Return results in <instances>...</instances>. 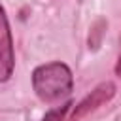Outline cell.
I'll return each mask as SVG.
<instances>
[{
    "label": "cell",
    "mask_w": 121,
    "mask_h": 121,
    "mask_svg": "<svg viewBox=\"0 0 121 121\" xmlns=\"http://www.w3.org/2000/svg\"><path fill=\"white\" fill-rule=\"evenodd\" d=\"M74 87L72 70L64 62H47L32 72V89L43 102H59Z\"/></svg>",
    "instance_id": "cell-1"
},
{
    "label": "cell",
    "mask_w": 121,
    "mask_h": 121,
    "mask_svg": "<svg viewBox=\"0 0 121 121\" xmlns=\"http://www.w3.org/2000/svg\"><path fill=\"white\" fill-rule=\"evenodd\" d=\"M15 68V53H13V38L8 23V15L0 4V81H8Z\"/></svg>",
    "instance_id": "cell-2"
},
{
    "label": "cell",
    "mask_w": 121,
    "mask_h": 121,
    "mask_svg": "<svg viewBox=\"0 0 121 121\" xmlns=\"http://www.w3.org/2000/svg\"><path fill=\"white\" fill-rule=\"evenodd\" d=\"M113 95H115V85H113L112 81L100 83L98 87H95V89L91 91V95H87V96L76 106V110L72 112L70 121H79V119H83L85 115H89L91 112H95L98 106L110 102V100L113 98Z\"/></svg>",
    "instance_id": "cell-3"
},
{
    "label": "cell",
    "mask_w": 121,
    "mask_h": 121,
    "mask_svg": "<svg viewBox=\"0 0 121 121\" xmlns=\"http://www.w3.org/2000/svg\"><path fill=\"white\" fill-rule=\"evenodd\" d=\"M70 106H72L70 102H64V104H60V106H57V108L49 110V112L43 115V119H42V121H62Z\"/></svg>",
    "instance_id": "cell-4"
},
{
    "label": "cell",
    "mask_w": 121,
    "mask_h": 121,
    "mask_svg": "<svg viewBox=\"0 0 121 121\" xmlns=\"http://www.w3.org/2000/svg\"><path fill=\"white\" fill-rule=\"evenodd\" d=\"M115 74H117V76L121 78V57L117 59V64H115Z\"/></svg>",
    "instance_id": "cell-5"
}]
</instances>
